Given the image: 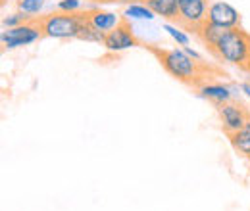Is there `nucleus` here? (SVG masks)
I'll return each mask as SVG.
<instances>
[{"label": "nucleus", "instance_id": "0eeeda50", "mask_svg": "<svg viewBox=\"0 0 250 211\" xmlns=\"http://www.w3.org/2000/svg\"><path fill=\"white\" fill-rule=\"evenodd\" d=\"M41 31L37 29L33 23H29L25 19V23L18 25V27H12L2 35V42L6 48H20V46H27L35 42L37 38H41Z\"/></svg>", "mask_w": 250, "mask_h": 211}, {"label": "nucleus", "instance_id": "f257e3e1", "mask_svg": "<svg viewBox=\"0 0 250 211\" xmlns=\"http://www.w3.org/2000/svg\"><path fill=\"white\" fill-rule=\"evenodd\" d=\"M145 48L160 61V65L177 81L192 89H202L206 85H212L216 79L225 77V71L219 67L206 63L204 60H196L188 56L185 50L177 48H164L156 44H145Z\"/></svg>", "mask_w": 250, "mask_h": 211}, {"label": "nucleus", "instance_id": "1a4fd4ad", "mask_svg": "<svg viewBox=\"0 0 250 211\" xmlns=\"http://www.w3.org/2000/svg\"><path fill=\"white\" fill-rule=\"evenodd\" d=\"M87 18H89V21L93 23L94 27L98 31H102V33L112 31L122 21L116 14H112V12H100V10H87Z\"/></svg>", "mask_w": 250, "mask_h": 211}, {"label": "nucleus", "instance_id": "ddd939ff", "mask_svg": "<svg viewBox=\"0 0 250 211\" xmlns=\"http://www.w3.org/2000/svg\"><path fill=\"white\" fill-rule=\"evenodd\" d=\"M77 38H79V40H85V42H104L106 33L96 29L93 23L89 21V18H87V21H85V25H83V29H81Z\"/></svg>", "mask_w": 250, "mask_h": 211}, {"label": "nucleus", "instance_id": "6ab92c4d", "mask_svg": "<svg viewBox=\"0 0 250 211\" xmlns=\"http://www.w3.org/2000/svg\"><path fill=\"white\" fill-rule=\"evenodd\" d=\"M98 2H124V0H98Z\"/></svg>", "mask_w": 250, "mask_h": 211}, {"label": "nucleus", "instance_id": "f03ea898", "mask_svg": "<svg viewBox=\"0 0 250 211\" xmlns=\"http://www.w3.org/2000/svg\"><path fill=\"white\" fill-rule=\"evenodd\" d=\"M218 61L231 63L243 71H249L250 63V35L241 27L225 29L218 42L208 50Z\"/></svg>", "mask_w": 250, "mask_h": 211}, {"label": "nucleus", "instance_id": "423d86ee", "mask_svg": "<svg viewBox=\"0 0 250 211\" xmlns=\"http://www.w3.org/2000/svg\"><path fill=\"white\" fill-rule=\"evenodd\" d=\"M110 52H120V50H127L133 46H139V38L133 35L131 25L127 19H122L112 31L106 33V38L102 42Z\"/></svg>", "mask_w": 250, "mask_h": 211}, {"label": "nucleus", "instance_id": "a211bd4d", "mask_svg": "<svg viewBox=\"0 0 250 211\" xmlns=\"http://www.w3.org/2000/svg\"><path fill=\"white\" fill-rule=\"evenodd\" d=\"M243 92H247V96L250 98V83H243Z\"/></svg>", "mask_w": 250, "mask_h": 211}, {"label": "nucleus", "instance_id": "20e7f679", "mask_svg": "<svg viewBox=\"0 0 250 211\" xmlns=\"http://www.w3.org/2000/svg\"><path fill=\"white\" fill-rule=\"evenodd\" d=\"M208 10L210 8L206 0H179L175 25L179 29L196 35V31L208 21Z\"/></svg>", "mask_w": 250, "mask_h": 211}, {"label": "nucleus", "instance_id": "39448f33", "mask_svg": "<svg viewBox=\"0 0 250 211\" xmlns=\"http://www.w3.org/2000/svg\"><path fill=\"white\" fill-rule=\"evenodd\" d=\"M218 115L221 121V129L223 133L229 136L233 133H237L239 129H243L250 119V110L247 106H243L241 102L235 100H227V102H218Z\"/></svg>", "mask_w": 250, "mask_h": 211}, {"label": "nucleus", "instance_id": "4468645a", "mask_svg": "<svg viewBox=\"0 0 250 211\" xmlns=\"http://www.w3.org/2000/svg\"><path fill=\"white\" fill-rule=\"evenodd\" d=\"M125 16L127 18H135V19H152L156 14L145 4V6H141V4H131L127 10H125Z\"/></svg>", "mask_w": 250, "mask_h": 211}, {"label": "nucleus", "instance_id": "6e6552de", "mask_svg": "<svg viewBox=\"0 0 250 211\" xmlns=\"http://www.w3.org/2000/svg\"><path fill=\"white\" fill-rule=\"evenodd\" d=\"M208 21L223 29H233L241 27V14L227 2H214L208 10Z\"/></svg>", "mask_w": 250, "mask_h": 211}, {"label": "nucleus", "instance_id": "412c9836", "mask_svg": "<svg viewBox=\"0 0 250 211\" xmlns=\"http://www.w3.org/2000/svg\"><path fill=\"white\" fill-rule=\"evenodd\" d=\"M249 73H250V63H249Z\"/></svg>", "mask_w": 250, "mask_h": 211}, {"label": "nucleus", "instance_id": "9b49d317", "mask_svg": "<svg viewBox=\"0 0 250 211\" xmlns=\"http://www.w3.org/2000/svg\"><path fill=\"white\" fill-rule=\"evenodd\" d=\"M146 6H148L156 16H162L164 19L175 23V19H177V10H179V0H148Z\"/></svg>", "mask_w": 250, "mask_h": 211}, {"label": "nucleus", "instance_id": "9d476101", "mask_svg": "<svg viewBox=\"0 0 250 211\" xmlns=\"http://www.w3.org/2000/svg\"><path fill=\"white\" fill-rule=\"evenodd\" d=\"M227 138H229L233 150L237 152L239 155L250 159V119L247 121V125H245L243 129H239L237 133L229 134Z\"/></svg>", "mask_w": 250, "mask_h": 211}, {"label": "nucleus", "instance_id": "f3484780", "mask_svg": "<svg viewBox=\"0 0 250 211\" xmlns=\"http://www.w3.org/2000/svg\"><path fill=\"white\" fill-rule=\"evenodd\" d=\"M58 8H60L62 12H77V10L81 8V2H79V0H60Z\"/></svg>", "mask_w": 250, "mask_h": 211}, {"label": "nucleus", "instance_id": "7ed1b4c3", "mask_svg": "<svg viewBox=\"0 0 250 211\" xmlns=\"http://www.w3.org/2000/svg\"><path fill=\"white\" fill-rule=\"evenodd\" d=\"M42 37L50 38H77L87 21V12H56L27 19Z\"/></svg>", "mask_w": 250, "mask_h": 211}, {"label": "nucleus", "instance_id": "aec40b11", "mask_svg": "<svg viewBox=\"0 0 250 211\" xmlns=\"http://www.w3.org/2000/svg\"><path fill=\"white\" fill-rule=\"evenodd\" d=\"M143 2H145V4H146V2H148V0H143Z\"/></svg>", "mask_w": 250, "mask_h": 211}, {"label": "nucleus", "instance_id": "f8f14e48", "mask_svg": "<svg viewBox=\"0 0 250 211\" xmlns=\"http://www.w3.org/2000/svg\"><path fill=\"white\" fill-rule=\"evenodd\" d=\"M200 94H202L204 98H208V100H214L216 104H218V102L233 100V94H231V91H229L227 87H219V85H214V83L202 87V89H200Z\"/></svg>", "mask_w": 250, "mask_h": 211}, {"label": "nucleus", "instance_id": "dca6fc26", "mask_svg": "<svg viewBox=\"0 0 250 211\" xmlns=\"http://www.w3.org/2000/svg\"><path fill=\"white\" fill-rule=\"evenodd\" d=\"M41 6H42V0H21L20 2L21 12H25V14H37L41 10Z\"/></svg>", "mask_w": 250, "mask_h": 211}, {"label": "nucleus", "instance_id": "2eb2a0df", "mask_svg": "<svg viewBox=\"0 0 250 211\" xmlns=\"http://www.w3.org/2000/svg\"><path fill=\"white\" fill-rule=\"evenodd\" d=\"M164 29L167 31V33H169V35H171V37H173L181 46H187L188 44V37L183 33V31L179 29V27H173V25H167V23H166V25H164Z\"/></svg>", "mask_w": 250, "mask_h": 211}]
</instances>
